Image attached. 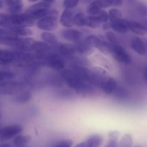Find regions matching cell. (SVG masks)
Wrapping results in <instances>:
<instances>
[{
  "instance_id": "15",
  "label": "cell",
  "mask_w": 147,
  "mask_h": 147,
  "mask_svg": "<svg viewBox=\"0 0 147 147\" xmlns=\"http://www.w3.org/2000/svg\"><path fill=\"white\" fill-rule=\"evenodd\" d=\"M73 18H74V14L73 10L70 9H65L62 13L60 18V22L64 27H72L74 25Z\"/></svg>"
},
{
  "instance_id": "14",
  "label": "cell",
  "mask_w": 147,
  "mask_h": 147,
  "mask_svg": "<svg viewBox=\"0 0 147 147\" xmlns=\"http://www.w3.org/2000/svg\"><path fill=\"white\" fill-rule=\"evenodd\" d=\"M110 22L111 28L113 29L115 32L119 33H126L129 31V21L123 19L116 20Z\"/></svg>"
},
{
  "instance_id": "44",
  "label": "cell",
  "mask_w": 147,
  "mask_h": 147,
  "mask_svg": "<svg viewBox=\"0 0 147 147\" xmlns=\"http://www.w3.org/2000/svg\"><path fill=\"white\" fill-rule=\"evenodd\" d=\"M3 7H4V3H3L2 0H0V9H2Z\"/></svg>"
},
{
  "instance_id": "3",
  "label": "cell",
  "mask_w": 147,
  "mask_h": 147,
  "mask_svg": "<svg viewBox=\"0 0 147 147\" xmlns=\"http://www.w3.org/2000/svg\"><path fill=\"white\" fill-rule=\"evenodd\" d=\"M58 11L55 9H50V12L45 17L38 20L37 27L45 32L54 31L57 27Z\"/></svg>"
},
{
  "instance_id": "34",
  "label": "cell",
  "mask_w": 147,
  "mask_h": 147,
  "mask_svg": "<svg viewBox=\"0 0 147 147\" xmlns=\"http://www.w3.org/2000/svg\"><path fill=\"white\" fill-rule=\"evenodd\" d=\"M97 17V18L98 19L99 21L101 22V24L105 22H107L109 21V14H108L107 11H104V10H100V12L97 14V15H95Z\"/></svg>"
},
{
  "instance_id": "9",
  "label": "cell",
  "mask_w": 147,
  "mask_h": 147,
  "mask_svg": "<svg viewBox=\"0 0 147 147\" xmlns=\"http://www.w3.org/2000/svg\"><path fill=\"white\" fill-rule=\"evenodd\" d=\"M100 88L106 94L110 95L117 89V82L113 78L109 77V76H104L100 85Z\"/></svg>"
},
{
  "instance_id": "24",
  "label": "cell",
  "mask_w": 147,
  "mask_h": 147,
  "mask_svg": "<svg viewBox=\"0 0 147 147\" xmlns=\"http://www.w3.org/2000/svg\"><path fill=\"white\" fill-rule=\"evenodd\" d=\"M101 25V22L98 20L96 16H86L85 27H90V28L96 29Z\"/></svg>"
},
{
  "instance_id": "41",
  "label": "cell",
  "mask_w": 147,
  "mask_h": 147,
  "mask_svg": "<svg viewBox=\"0 0 147 147\" xmlns=\"http://www.w3.org/2000/svg\"><path fill=\"white\" fill-rule=\"evenodd\" d=\"M0 147H11V145L8 143H0Z\"/></svg>"
},
{
  "instance_id": "31",
  "label": "cell",
  "mask_w": 147,
  "mask_h": 147,
  "mask_svg": "<svg viewBox=\"0 0 147 147\" xmlns=\"http://www.w3.org/2000/svg\"><path fill=\"white\" fill-rule=\"evenodd\" d=\"M14 77H15V75L11 72L0 70V83L7 81V80H11L14 79Z\"/></svg>"
},
{
  "instance_id": "30",
  "label": "cell",
  "mask_w": 147,
  "mask_h": 147,
  "mask_svg": "<svg viewBox=\"0 0 147 147\" xmlns=\"http://www.w3.org/2000/svg\"><path fill=\"white\" fill-rule=\"evenodd\" d=\"M86 17L84 13L80 12L74 16L73 18V22L78 27H85V22H86Z\"/></svg>"
},
{
  "instance_id": "11",
  "label": "cell",
  "mask_w": 147,
  "mask_h": 147,
  "mask_svg": "<svg viewBox=\"0 0 147 147\" xmlns=\"http://www.w3.org/2000/svg\"><path fill=\"white\" fill-rule=\"evenodd\" d=\"M51 50H54V47L44 41H34L29 48V52H34L37 54H43Z\"/></svg>"
},
{
  "instance_id": "2",
  "label": "cell",
  "mask_w": 147,
  "mask_h": 147,
  "mask_svg": "<svg viewBox=\"0 0 147 147\" xmlns=\"http://www.w3.org/2000/svg\"><path fill=\"white\" fill-rule=\"evenodd\" d=\"M40 55V57H38L42 62H44L46 65L49 66L51 68L56 70H63L65 67V60L64 57L59 53H43Z\"/></svg>"
},
{
  "instance_id": "33",
  "label": "cell",
  "mask_w": 147,
  "mask_h": 147,
  "mask_svg": "<svg viewBox=\"0 0 147 147\" xmlns=\"http://www.w3.org/2000/svg\"><path fill=\"white\" fill-rule=\"evenodd\" d=\"M80 2V0H64L63 1V6L65 9H72L77 7L78 4Z\"/></svg>"
},
{
  "instance_id": "8",
  "label": "cell",
  "mask_w": 147,
  "mask_h": 147,
  "mask_svg": "<svg viewBox=\"0 0 147 147\" xmlns=\"http://www.w3.org/2000/svg\"><path fill=\"white\" fill-rule=\"evenodd\" d=\"M11 24L14 25L24 26V27H31L34 24V20L25 13H20L17 14H10Z\"/></svg>"
},
{
  "instance_id": "17",
  "label": "cell",
  "mask_w": 147,
  "mask_h": 147,
  "mask_svg": "<svg viewBox=\"0 0 147 147\" xmlns=\"http://www.w3.org/2000/svg\"><path fill=\"white\" fill-rule=\"evenodd\" d=\"M5 3L11 14H20L22 11L23 0H5Z\"/></svg>"
},
{
  "instance_id": "45",
  "label": "cell",
  "mask_w": 147,
  "mask_h": 147,
  "mask_svg": "<svg viewBox=\"0 0 147 147\" xmlns=\"http://www.w3.org/2000/svg\"><path fill=\"white\" fill-rule=\"evenodd\" d=\"M28 1H30V2L33 3V2H36V1H38V0H28Z\"/></svg>"
},
{
  "instance_id": "27",
  "label": "cell",
  "mask_w": 147,
  "mask_h": 147,
  "mask_svg": "<svg viewBox=\"0 0 147 147\" xmlns=\"http://www.w3.org/2000/svg\"><path fill=\"white\" fill-rule=\"evenodd\" d=\"M133 145V137L130 134H126L120 141L119 147H132Z\"/></svg>"
},
{
  "instance_id": "40",
  "label": "cell",
  "mask_w": 147,
  "mask_h": 147,
  "mask_svg": "<svg viewBox=\"0 0 147 147\" xmlns=\"http://www.w3.org/2000/svg\"><path fill=\"white\" fill-rule=\"evenodd\" d=\"M111 5L115 7H119L123 4V0H111Z\"/></svg>"
},
{
  "instance_id": "42",
  "label": "cell",
  "mask_w": 147,
  "mask_h": 147,
  "mask_svg": "<svg viewBox=\"0 0 147 147\" xmlns=\"http://www.w3.org/2000/svg\"><path fill=\"white\" fill-rule=\"evenodd\" d=\"M80 1H81L83 3H84V4H89L90 3H91L93 0H80Z\"/></svg>"
},
{
  "instance_id": "19",
  "label": "cell",
  "mask_w": 147,
  "mask_h": 147,
  "mask_svg": "<svg viewBox=\"0 0 147 147\" xmlns=\"http://www.w3.org/2000/svg\"><path fill=\"white\" fill-rule=\"evenodd\" d=\"M32 95L31 92L24 90V91L20 92L18 94L14 96L11 100L17 104H24V103H28L32 99Z\"/></svg>"
},
{
  "instance_id": "20",
  "label": "cell",
  "mask_w": 147,
  "mask_h": 147,
  "mask_svg": "<svg viewBox=\"0 0 147 147\" xmlns=\"http://www.w3.org/2000/svg\"><path fill=\"white\" fill-rule=\"evenodd\" d=\"M129 30L137 35H145L146 28L142 23L134 21H129Z\"/></svg>"
},
{
  "instance_id": "22",
  "label": "cell",
  "mask_w": 147,
  "mask_h": 147,
  "mask_svg": "<svg viewBox=\"0 0 147 147\" xmlns=\"http://www.w3.org/2000/svg\"><path fill=\"white\" fill-rule=\"evenodd\" d=\"M103 142V138L98 134H94L90 136L85 141L86 147H100Z\"/></svg>"
},
{
  "instance_id": "36",
  "label": "cell",
  "mask_w": 147,
  "mask_h": 147,
  "mask_svg": "<svg viewBox=\"0 0 147 147\" xmlns=\"http://www.w3.org/2000/svg\"><path fill=\"white\" fill-rule=\"evenodd\" d=\"M57 96H60V98H68L73 96V93L70 90H61L57 92Z\"/></svg>"
},
{
  "instance_id": "35",
  "label": "cell",
  "mask_w": 147,
  "mask_h": 147,
  "mask_svg": "<svg viewBox=\"0 0 147 147\" xmlns=\"http://www.w3.org/2000/svg\"><path fill=\"white\" fill-rule=\"evenodd\" d=\"M73 141L70 139H64L59 142L54 147H72Z\"/></svg>"
},
{
  "instance_id": "18",
  "label": "cell",
  "mask_w": 147,
  "mask_h": 147,
  "mask_svg": "<svg viewBox=\"0 0 147 147\" xmlns=\"http://www.w3.org/2000/svg\"><path fill=\"white\" fill-rule=\"evenodd\" d=\"M74 47L76 53L80 55H90L93 52V47L89 45L85 40L83 41V40L77 42H75Z\"/></svg>"
},
{
  "instance_id": "13",
  "label": "cell",
  "mask_w": 147,
  "mask_h": 147,
  "mask_svg": "<svg viewBox=\"0 0 147 147\" xmlns=\"http://www.w3.org/2000/svg\"><path fill=\"white\" fill-rule=\"evenodd\" d=\"M7 29L10 32L12 35L18 36V37H29L33 34L32 30L28 27H24V26L19 25H11Z\"/></svg>"
},
{
  "instance_id": "37",
  "label": "cell",
  "mask_w": 147,
  "mask_h": 147,
  "mask_svg": "<svg viewBox=\"0 0 147 147\" xmlns=\"http://www.w3.org/2000/svg\"><path fill=\"white\" fill-rule=\"evenodd\" d=\"M98 4L99 7L101 9L108 8L111 6V0H96Z\"/></svg>"
},
{
  "instance_id": "43",
  "label": "cell",
  "mask_w": 147,
  "mask_h": 147,
  "mask_svg": "<svg viewBox=\"0 0 147 147\" xmlns=\"http://www.w3.org/2000/svg\"><path fill=\"white\" fill-rule=\"evenodd\" d=\"M56 0H43V1H45V2L48 3V4H52V3H53Z\"/></svg>"
},
{
  "instance_id": "29",
  "label": "cell",
  "mask_w": 147,
  "mask_h": 147,
  "mask_svg": "<svg viewBox=\"0 0 147 147\" xmlns=\"http://www.w3.org/2000/svg\"><path fill=\"white\" fill-rule=\"evenodd\" d=\"M108 14H109V20H110V22L116 21L122 18L121 11L116 8L111 9L108 12Z\"/></svg>"
},
{
  "instance_id": "38",
  "label": "cell",
  "mask_w": 147,
  "mask_h": 147,
  "mask_svg": "<svg viewBox=\"0 0 147 147\" xmlns=\"http://www.w3.org/2000/svg\"><path fill=\"white\" fill-rule=\"evenodd\" d=\"M119 134H120V133L118 131H111L109 132V140L117 141L119 137Z\"/></svg>"
},
{
  "instance_id": "16",
  "label": "cell",
  "mask_w": 147,
  "mask_h": 147,
  "mask_svg": "<svg viewBox=\"0 0 147 147\" xmlns=\"http://www.w3.org/2000/svg\"><path fill=\"white\" fill-rule=\"evenodd\" d=\"M131 46L134 52L141 55L146 54V47L144 42L139 37H134L131 41Z\"/></svg>"
},
{
  "instance_id": "26",
  "label": "cell",
  "mask_w": 147,
  "mask_h": 147,
  "mask_svg": "<svg viewBox=\"0 0 147 147\" xmlns=\"http://www.w3.org/2000/svg\"><path fill=\"white\" fill-rule=\"evenodd\" d=\"M101 9H102L99 7L97 1L96 0H93L91 3H90L88 4V7L86 11H87L88 15L95 16L97 15Z\"/></svg>"
},
{
  "instance_id": "28",
  "label": "cell",
  "mask_w": 147,
  "mask_h": 147,
  "mask_svg": "<svg viewBox=\"0 0 147 147\" xmlns=\"http://www.w3.org/2000/svg\"><path fill=\"white\" fill-rule=\"evenodd\" d=\"M11 25H12V24L9 14L0 13V27L3 28H8Z\"/></svg>"
},
{
  "instance_id": "46",
  "label": "cell",
  "mask_w": 147,
  "mask_h": 147,
  "mask_svg": "<svg viewBox=\"0 0 147 147\" xmlns=\"http://www.w3.org/2000/svg\"><path fill=\"white\" fill-rule=\"evenodd\" d=\"M136 147H142V146H136Z\"/></svg>"
},
{
  "instance_id": "7",
  "label": "cell",
  "mask_w": 147,
  "mask_h": 147,
  "mask_svg": "<svg viewBox=\"0 0 147 147\" xmlns=\"http://www.w3.org/2000/svg\"><path fill=\"white\" fill-rule=\"evenodd\" d=\"M24 85L21 83L11 80L1 82L0 83V93L2 94L11 95L17 93L22 89Z\"/></svg>"
},
{
  "instance_id": "21",
  "label": "cell",
  "mask_w": 147,
  "mask_h": 147,
  "mask_svg": "<svg viewBox=\"0 0 147 147\" xmlns=\"http://www.w3.org/2000/svg\"><path fill=\"white\" fill-rule=\"evenodd\" d=\"M13 144L15 147H26L31 141L30 135H17L14 136Z\"/></svg>"
},
{
  "instance_id": "1",
  "label": "cell",
  "mask_w": 147,
  "mask_h": 147,
  "mask_svg": "<svg viewBox=\"0 0 147 147\" xmlns=\"http://www.w3.org/2000/svg\"><path fill=\"white\" fill-rule=\"evenodd\" d=\"M61 78L69 88L75 90L80 96H90L95 93L93 86L83 80L73 70H63Z\"/></svg>"
},
{
  "instance_id": "12",
  "label": "cell",
  "mask_w": 147,
  "mask_h": 147,
  "mask_svg": "<svg viewBox=\"0 0 147 147\" xmlns=\"http://www.w3.org/2000/svg\"><path fill=\"white\" fill-rule=\"evenodd\" d=\"M54 50H57V53L61 55L63 57H71L76 53L74 45L65 43H57L54 45Z\"/></svg>"
},
{
  "instance_id": "10",
  "label": "cell",
  "mask_w": 147,
  "mask_h": 147,
  "mask_svg": "<svg viewBox=\"0 0 147 147\" xmlns=\"http://www.w3.org/2000/svg\"><path fill=\"white\" fill-rule=\"evenodd\" d=\"M61 36L65 40L73 42H77L83 39V34L81 32L71 28L63 30L61 32Z\"/></svg>"
},
{
  "instance_id": "23",
  "label": "cell",
  "mask_w": 147,
  "mask_h": 147,
  "mask_svg": "<svg viewBox=\"0 0 147 147\" xmlns=\"http://www.w3.org/2000/svg\"><path fill=\"white\" fill-rule=\"evenodd\" d=\"M40 37L42 41L52 46L55 45L58 43V39L57 36L50 32H44L41 34Z\"/></svg>"
},
{
  "instance_id": "32",
  "label": "cell",
  "mask_w": 147,
  "mask_h": 147,
  "mask_svg": "<svg viewBox=\"0 0 147 147\" xmlns=\"http://www.w3.org/2000/svg\"><path fill=\"white\" fill-rule=\"evenodd\" d=\"M105 37H106V39L108 40L109 43H110L111 45L119 44L117 36L113 32L107 31L105 33Z\"/></svg>"
},
{
  "instance_id": "6",
  "label": "cell",
  "mask_w": 147,
  "mask_h": 147,
  "mask_svg": "<svg viewBox=\"0 0 147 147\" xmlns=\"http://www.w3.org/2000/svg\"><path fill=\"white\" fill-rule=\"evenodd\" d=\"M115 60L119 63L125 65H129L131 63V57L125 49L119 44L111 45V51Z\"/></svg>"
},
{
  "instance_id": "5",
  "label": "cell",
  "mask_w": 147,
  "mask_h": 147,
  "mask_svg": "<svg viewBox=\"0 0 147 147\" xmlns=\"http://www.w3.org/2000/svg\"><path fill=\"white\" fill-rule=\"evenodd\" d=\"M23 127L20 124H14L0 128V143H4L22 132Z\"/></svg>"
},
{
  "instance_id": "25",
  "label": "cell",
  "mask_w": 147,
  "mask_h": 147,
  "mask_svg": "<svg viewBox=\"0 0 147 147\" xmlns=\"http://www.w3.org/2000/svg\"><path fill=\"white\" fill-rule=\"evenodd\" d=\"M85 41H86L89 45L91 46L92 47H96V48L99 49L100 46H101V44L102 42H103V40H102L101 39L99 38L98 36L91 34V35L88 36L86 38V40H85Z\"/></svg>"
},
{
  "instance_id": "39",
  "label": "cell",
  "mask_w": 147,
  "mask_h": 147,
  "mask_svg": "<svg viewBox=\"0 0 147 147\" xmlns=\"http://www.w3.org/2000/svg\"><path fill=\"white\" fill-rule=\"evenodd\" d=\"M106 147H119V143L117 141L109 140V144L106 145Z\"/></svg>"
},
{
  "instance_id": "4",
  "label": "cell",
  "mask_w": 147,
  "mask_h": 147,
  "mask_svg": "<svg viewBox=\"0 0 147 147\" xmlns=\"http://www.w3.org/2000/svg\"><path fill=\"white\" fill-rule=\"evenodd\" d=\"M50 4L42 1L32 5L24 13L35 21L47 16L50 12Z\"/></svg>"
}]
</instances>
